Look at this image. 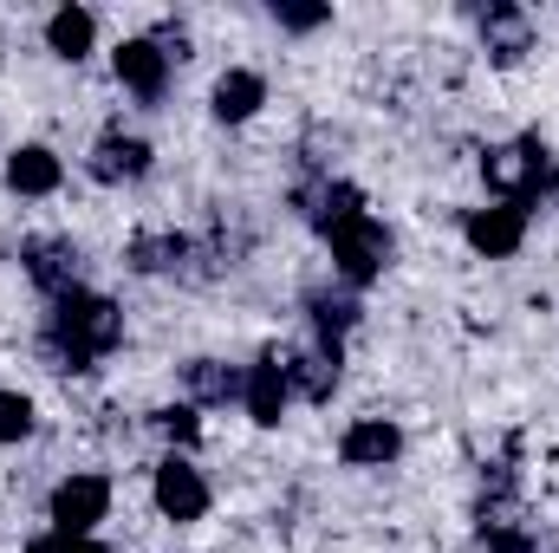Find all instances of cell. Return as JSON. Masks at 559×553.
<instances>
[{
  "label": "cell",
  "instance_id": "cell-1",
  "mask_svg": "<svg viewBox=\"0 0 559 553\" xmlns=\"http://www.w3.org/2000/svg\"><path fill=\"white\" fill-rule=\"evenodd\" d=\"M124 345V306L111 293H92V286H72L66 299L46 306V332H39V352L52 372H98L111 352Z\"/></svg>",
  "mask_w": 559,
  "mask_h": 553
},
{
  "label": "cell",
  "instance_id": "cell-2",
  "mask_svg": "<svg viewBox=\"0 0 559 553\" xmlns=\"http://www.w3.org/2000/svg\"><path fill=\"white\" fill-rule=\"evenodd\" d=\"M481 176H488L495 202H514V209H527V215H534L540 202H554V196H559V156L540 138L495 143V150L481 156Z\"/></svg>",
  "mask_w": 559,
  "mask_h": 553
},
{
  "label": "cell",
  "instance_id": "cell-3",
  "mask_svg": "<svg viewBox=\"0 0 559 553\" xmlns=\"http://www.w3.org/2000/svg\"><path fill=\"white\" fill-rule=\"evenodd\" d=\"M325 255H332V274H338V286L365 293V286H378V280H384L391 255H397V242H391V228L365 209V215H352L345 228H332V235H325Z\"/></svg>",
  "mask_w": 559,
  "mask_h": 553
},
{
  "label": "cell",
  "instance_id": "cell-4",
  "mask_svg": "<svg viewBox=\"0 0 559 553\" xmlns=\"http://www.w3.org/2000/svg\"><path fill=\"white\" fill-rule=\"evenodd\" d=\"M46 521L59 534H98V521H111V475H98V469L59 475L46 495Z\"/></svg>",
  "mask_w": 559,
  "mask_h": 553
},
{
  "label": "cell",
  "instance_id": "cell-5",
  "mask_svg": "<svg viewBox=\"0 0 559 553\" xmlns=\"http://www.w3.org/2000/svg\"><path fill=\"white\" fill-rule=\"evenodd\" d=\"M150 502H156V515H163V521L195 528V521L215 508V489H209V475H202L189 456H163V462L150 469Z\"/></svg>",
  "mask_w": 559,
  "mask_h": 553
},
{
  "label": "cell",
  "instance_id": "cell-6",
  "mask_svg": "<svg viewBox=\"0 0 559 553\" xmlns=\"http://www.w3.org/2000/svg\"><path fill=\"white\" fill-rule=\"evenodd\" d=\"M20 268L46 299H66L72 286H85V248L72 235H33V242H20Z\"/></svg>",
  "mask_w": 559,
  "mask_h": 553
},
{
  "label": "cell",
  "instance_id": "cell-7",
  "mask_svg": "<svg viewBox=\"0 0 559 553\" xmlns=\"http://www.w3.org/2000/svg\"><path fill=\"white\" fill-rule=\"evenodd\" d=\"M462 242L481 255V261H514L527 248V209L514 202H481L462 215Z\"/></svg>",
  "mask_w": 559,
  "mask_h": 553
},
{
  "label": "cell",
  "instance_id": "cell-8",
  "mask_svg": "<svg viewBox=\"0 0 559 553\" xmlns=\"http://www.w3.org/2000/svg\"><path fill=\"white\" fill-rule=\"evenodd\" d=\"M111 72H118V85H124L138 105H163V92H169V52H163L150 33H138V39H118Z\"/></svg>",
  "mask_w": 559,
  "mask_h": 553
},
{
  "label": "cell",
  "instance_id": "cell-9",
  "mask_svg": "<svg viewBox=\"0 0 559 553\" xmlns=\"http://www.w3.org/2000/svg\"><path fill=\"white\" fill-rule=\"evenodd\" d=\"M150 143L138 131H124V125H111L105 138L92 143V156H85V169H92V183H105V189H124V183H143L150 176Z\"/></svg>",
  "mask_w": 559,
  "mask_h": 553
},
{
  "label": "cell",
  "instance_id": "cell-10",
  "mask_svg": "<svg viewBox=\"0 0 559 553\" xmlns=\"http://www.w3.org/2000/svg\"><path fill=\"white\" fill-rule=\"evenodd\" d=\"M241 411L254 416L261 430H280V423H286V411H293V378H286V358H280V352H261V358L248 365Z\"/></svg>",
  "mask_w": 559,
  "mask_h": 553
},
{
  "label": "cell",
  "instance_id": "cell-11",
  "mask_svg": "<svg viewBox=\"0 0 559 553\" xmlns=\"http://www.w3.org/2000/svg\"><path fill=\"white\" fill-rule=\"evenodd\" d=\"M189 261H202V242H189V235H176V228H143L124 242V268L131 274H195Z\"/></svg>",
  "mask_w": 559,
  "mask_h": 553
},
{
  "label": "cell",
  "instance_id": "cell-12",
  "mask_svg": "<svg viewBox=\"0 0 559 553\" xmlns=\"http://www.w3.org/2000/svg\"><path fill=\"white\" fill-rule=\"evenodd\" d=\"M293 202H299V215L319 228V242H325L332 228H345L352 215H365V189H358V183H345V176H312Z\"/></svg>",
  "mask_w": 559,
  "mask_h": 553
},
{
  "label": "cell",
  "instance_id": "cell-13",
  "mask_svg": "<svg viewBox=\"0 0 559 553\" xmlns=\"http://www.w3.org/2000/svg\"><path fill=\"white\" fill-rule=\"evenodd\" d=\"M404 456V430L391 416H352L338 436V462L345 469H391Z\"/></svg>",
  "mask_w": 559,
  "mask_h": 553
},
{
  "label": "cell",
  "instance_id": "cell-14",
  "mask_svg": "<svg viewBox=\"0 0 559 553\" xmlns=\"http://www.w3.org/2000/svg\"><path fill=\"white\" fill-rule=\"evenodd\" d=\"M241 385H248V365H228V358H189L182 365V404H195V411L241 404Z\"/></svg>",
  "mask_w": 559,
  "mask_h": 553
},
{
  "label": "cell",
  "instance_id": "cell-15",
  "mask_svg": "<svg viewBox=\"0 0 559 553\" xmlns=\"http://www.w3.org/2000/svg\"><path fill=\"white\" fill-rule=\"evenodd\" d=\"M286 378H293V398H306V404H332V391H338V378H345V352L312 339L306 352H286Z\"/></svg>",
  "mask_w": 559,
  "mask_h": 553
},
{
  "label": "cell",
  "instance_id": "cell-16",
  "mask_svg": "<svg viewBox=\"0 0 559 553\" xmlns=\"http://www.w3.org/2000/svg\"><path fill=\"white\" fill-rule=\"evenodd\" d=\"M475 26H481V46H488L495 66H521L534 52V20L521 7H481Z\"/></svg>",
  "mask_w": 559,
  "mask_h": 553
},
{
  "label": "cell",
  "instance_id": "cell-17",
  "mask_svg": "<svg viewBox=\"0 0 559 553\" xmlns=\"http://www.w3.org/2000/svg\"><path fill=\"white\" fill-rule=\"evenodd\" d=\"M59 183H66V163H59V150H46V143H20V150H7V189L13 196H59Z\"/></svg>",
  "mask_w": 559,
  "mask_h": 553
},
{
  "label": "cell",
  "instance_id": "cell-18",
  "mask_svg": "<svg viewBox=\"0 0 559 553\" xmlns=\"http://www.w3.org/2000/svg\"><path fill=\"white\" fill-rule=\"evenodd\" d=\"M261 105H267V79H261L254 66H228V72L215 79V92H209V111H215L222 125H248Z\"/></svg>",
  "mask_w": 559,
  "mask_h": 553
},
{
  "label": "cell",
  "instance_id": "cell-19",
  "mask_svg": "<svg viewBox=\"0 0 559 553\" xmlns=\"http://www.w3.org/2000/svg\"><path fill=\"white\" fill-rule=\"evenodd\" d=\"M358 313H365V306H358L352 286H312V293H306V319H312V339H319V345H338V352H345V332L358 326Z\"/></svg>",
  "mask_w": 559,
  "mask_h": 553
},
{
  "label": "cell",
  "instance_id": "cell-20",
  "mask_svg": "<svg viewBox=\"0 0 559 553\" xmlns=\"http://www.w3.org/2000/svg\"><path fill=\"white\" fill-rule=\"evenodd\" d=\"M92 46H98V13H92V7H59V13H46V52H52V59L79 66Z\"/></svg>",
  "mask_w": 559,
  "mask_h": 553
},
{
  "label": "cell",
  "instance_id": "cell-21",
  "mask_svg": "<svg viewBox=\"0 0 559 553\" xmlns=\"http://www.w3.org/2000/svg\"><path fill=\"white\" fill-rule=\"evenodd\" d=\"M150 430L169 443V456H189V449L202 443V416H195V404H163V411H150Z\"/></svg>",
  "mask_w": 559,
  "mask_h": 553
},
{
  "label": "cell",
  "instance_id": "cell-22",
  "mask_svg": "<svg viewBox=\"0 0 559 553\" xmlns=\"http://www.w3.org/2000/svg\"><path fill=\"white\" fill-rule=\"evenodd\" d=\"M481 548L488 553H554V541H540V528H527V521H501V528H481Z\"/></svg>",
  "mask_w": 559,
  "mask_h": 553
},
{
  "label": "cell",
  "instance_id": "cell-23",
  "mask_svg": "<svg viewBox=\"0 0 559 553\" xmlns=\"http://www.w3.org/2000/svg\"><path fill=\"white\" fill-rule=\"evenodd\" d=\"M33 423H39L33 398H20V391H0V443H26V436H33Z\"/></svg>",
  "mask_w": 559,
  "mask_h": 553
},
{
  "label": "cell",
  "instance_id": "cell-24",
  "mask_svg": "<svg viewBox=\"0 0 559 553\" xmlns=\"http://www.w3.org/2000/svg\"><path fill=\"white\" fill-rule=\"evenodd\" d=\"M20 553H111L98 534H59V528H46L39 541H26Z\"/></svg>",
  "mask_w": 559,
  "mask_h": 553
},
{
  "label": "cell",
  "instance_id": "cell-25",
  "mask_svg": "<svg viewBox=\"0 0 559 553\" xmlns=\"http://www.w3.org/2000/svg\"><path fill=\"white\" fill-rule=\"evenodd\" d=\"M274 26H286V33H319V26H332V7H293V0H274Z\"/></svg>",
  "mask_w": 559,
  "mask_h": 553
},
{
  "label": "cell",
  "instance_id": "cell-26",
  "mask_svg": "<svg viewBox=\"0 0 559 553\" xmlns=\"http://www.w3.org/2000/svg\"><path fill=\"white\" fill-rule=\"evenodd\" d=\"M150 39H156V46L169 52V66H176V59H189V26H176V20H163V26H156Z\"/></svg>",
  "mask_w": 559,
  "mask_h": 553
}]
</instances>
